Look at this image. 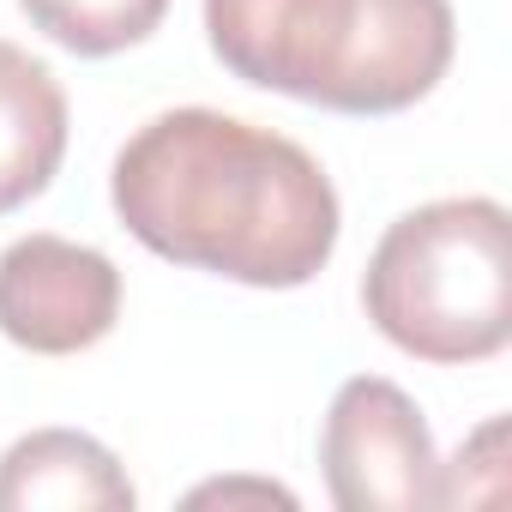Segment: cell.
Returning <instances> with one entry per match:
<instances>
[{
    "label": "cell",
    "mask_w": 512,
    "mask_h": 512,
    "mask_svg": "<svg viewBox=\"0 0 512 512\" xmlns=\"http://www.w3.org/2000/svg\"><path fill=\"white\" fill-rule=\"evenodd\" d=\"M121 229L157 260L247 284L302 290L338 253V187L284 133L223 109H163L115 157Z\"/></svg>",
    "instance_id": "cell-1"
},
{
    "label": "cell",
    "mask_w": 512,
    "mask_h": 512,
    "mask_svg": "<svg viewBox=\"0 0 512 512\" xmlns=\"http://www.w3.org/2000/svg\"><path fill=\"white\" fill-rule=\"evenodd\" d=\"M211 55L260 91L338 115L416 109L452 67V0H205Z\"/></svg>",
    "instance_id": "cell-2"
},
{
    "label": "cell",
    "mask_w": 512,
    "mask_h": 512,
    "mask_svg": "<svg viewBox=\"0 0 512 512\" xmlns=\"http://www.w3.org/2000/svg\"><path fill=\"white\" fill-rule=\"evenodd\" d=\"M362 308L416 362H488L512 338V223L500 199H434L404 211L362 272Z\"/></svg>",
    "instance_id": "cell-3"
},
{
    "label": "cell",
    "mask_w": 512,
    "mask_h": 512,
    "mask_svg": "<svg viewBox=\"0 0 512 512\" xmlns=\"http://www.w3.org/2000/svg\"><path fill=\"white\" fill-rule=\"evenodd\" d=\"M326 488L344 512H416L434 506L440 452L404 386L356 374L338 386L320 428Z\"/></svg>",
    "instance_id": "cell-4"
},
{
    "label": "cell",
    "mask_w": 512,
    "mask_h": 512,
    "mask_svg": "<svg viewBox=\"0 0 512 512\" xmlns=\"http://www.w3.org/2000/svg\"><path fill=\"white\" fill-rule=\"evenodd\" d=\"M121 320L109 253L67 235H19L0 253V332L31 356H79Z\"/></svg>",
    "instance_id": "cell-5"
},
{
    "label": "cell",
    "mask_w": 512,
    "mask_h": 512,
    "mask_svg": "<svg viewBox=\"0 0 512 512\" xmlns=\"http://www.w3.org/2000/svg\"><path fill=\"white\" fill-rule=\"evenodd\" d=\"M133 500L121 458L79 428H37L0 458V512H127Z\"/></svg>",
    "instance_id": "cell-6"
},
{
    "label": "cell",
    "mask_w": 512,
    "mask_h": 512,
    "mask_svg": "<svg viewBox=\"0 0 512 512\" xmlns=\"http://www.w3.org/2000/svg\"><path fill=\"white\" fill-rule=\"evenodd\" d=\"M61 157H67L61 79L19 43H0V217L49 193Z\"/></svg>",
    "instance_id": "cell-7"
},
{
    "label": "cell",
    "mask_w": 512,
    "mask_h": 512,
    "mask_svg": "<svg viewBox=\"0 0 512 512\" xmlns=\"http://www.w3.org/2000/svg\"><path fill=\"white\" fill-rule=\"evenodd\" d=\"M19 7L67 55L103 61V55H121V49L145 43L163 25L169 0H19Z\"/></svg>",
    "instance_id": "cell-8"
},
{
    "label": "cell",
    "mask_w": 512,
    "mask_h": 512,
    "mask_svg": "<svg viewBox=\"0 0 512 512\" xmlns=\"http://www.w3.org/2000/svg\"><path fill=\"white\" fill-rule=\"evenodd\" d=\"M241 494H253V500H278V506H296V494H290V488H272V482H217V488H199L193 500H241Z\"/></svg>",
    "instance_id": "cell-9"
}]
</instances>
